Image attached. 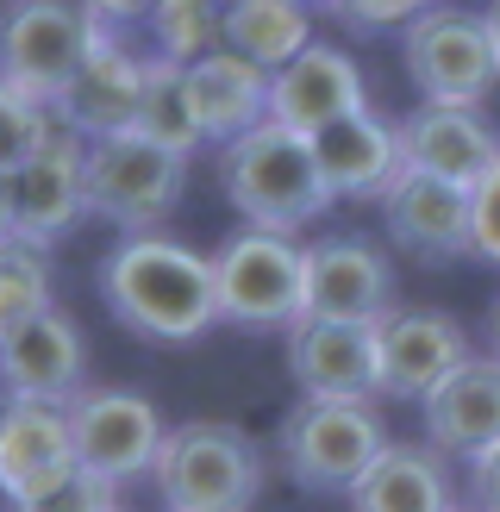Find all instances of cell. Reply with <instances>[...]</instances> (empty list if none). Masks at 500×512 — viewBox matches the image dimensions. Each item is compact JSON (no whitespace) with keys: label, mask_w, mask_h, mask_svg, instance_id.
Masks as SVG:
<instances>
[{"label":"cell","mask_w":500,"mask_h":512,"mask_svg":"<svg viewBox=\"0 0 500 512\" xmlns=\"http://www.w3.org/2000/svg\"><path fill=\"white\" fill-rule=\"evenodd\" d=\"M500 157V132L482 107H438V100H419V107L400 119V163L419 175H438V182L475 188Z\"/></svg>","instance_id":"2e32d148"},{"label":"cell","mask_w":500,"mask_h":512,"mask_svg":"<svg viewBox=\"0 0 500 512\" xmlns=\"http://www.w3.org/2000/svg\"><path fill=\"white\" fill-rule=\"evenodd\" d=\"M100 300L144 344H194L219 325L213 256L163 232H132L100 256Z\"/></svg>","instance_id":"6da1fadb"},{"label":"cell","mask_w":500,"mask_h":512,"mask_svg":"<svg viewBox=\"0 0 500 512\" xmlns=\"http://www.w3.org/2000/svg\"><path fill=\"white\" fill-rule=\"evenodd\" d=\"M50 300V250L25 244V238H0V344L19 325H32Z\"/></svg>","instance_id":"4316f807"},{"label":"cell","mask_w":500,"mask_h":512,"mask_svg":"<svg viewBox=\"0 0 500 512\" xmlns=\"http://www.w3.org/2000/svg\"><path fill=\"white\" fill-rule=\"evenodd\" d=\"M363 107H369L363 69H357V57H344L338 44L313 38L288 69L269 75V125H288V132H300V138H313L332 119L363 113Z\"/></svg>","instance_id":"9a60e30c"},{"label":"cell","mask_w":500,"mask_h":512,"mask_svg":"<svg viewBox=\"0 0 500 512\" xmlns=\"http://www.w3.org/2000/svg\"><path fill=\"white\" fill-rule=\"evenodd\" d=\"M450 512H475V506H450Z\"/></svg>","instance_id":"74e56055"},{"label":"cell","mask_w":500,"mask_h":512,"mask_svg":"<svg viewBox=\"0 0 500 512\" xmlns=\"http://www.w3.org/2000/svg\"><path fill=\"white\" fill-rule=\"evenodd\" d=\"M138 94H144V57L125 32H107V25H94V44L82 69H75V82L57 94V125H69L75 138H113V132H132L138 119Z\"/></svg>","instance_id":"7c38bea8"},{"label":"cell","mask_w":500,"mask_h":512,"mask_svg":"<svg viewBox=\"0 0 500 512\" xmlns=\"http://www.w3.org/2000/svg\"><path fill=\"white\" fill-rule=\"evenodd\" d=\"M82 7H88L94 25H107V32H125V25H144L157 0H82Z\"/></svg>","instance_id":"d6a6232c"},{"label":"cell","mask_w":500,"mask_h":512,"mask_svg":"<svg viewBox=\"0 0 500 512\" xmlns=\"http://www.w3.org/2000/svg\"><path fill=\"white\" fill-rule=\"evenodd\" d=\"M225 7H232V0H225Z\"/></svg>","instance_id":"ab89813d"},{"label":"cell","mask_w":500,"mask_h":512,"mask_svg":"<svg viewBox=\"0 0 500 512\" xmlns=\"http://www.w3.org/2000/svg\"><path fill=\"white\" fill-rule=\"evenodd\" d=\"M482 25H488V44H494V63H500V0L482 7Z\"/></svg>","instance_id":"e575fe53"},{"label":"cell","mask_w":500,"mask_h":512,"mask_svg":"<svg viewBox=\"0 0 500 512\" xmlns=\"http://www.w3.org/2000/svg\"><path fill=\"white\" fill-rule=\"evenodd\" d=\"M82 219H88V138H75L69 125H50V138L13 169V238L50 250Z\"/></svg>","instance_id":"30bf717a"},{"label":"cell","mask_w":500,"mask_h":512,"mask_svg":"<svg viewBox=\"0 0 500 512\" xmlns=\"http://www.w3.org/2000/svg\"><path fill=\"white\" fill-rule=\"evenodd\" d=\"M263 475V444L225 419L169 425L157 469H150L163 512H250L263 494Z\"/></svg>","instance_id":"3957f363"},{"label":"cell","mask_w":500,"mask_h":512,"mask_svg":"<svg viewBox=\"0 0 500 512\" xmlns=\"http://www.w3.org/2000/svg\"><path fill=\"white\" fill-rule=\"evenodd\" d=\"M475 356L469 331L438 306H388L375 319V363H382L388 400H425L444 375H457Z\"/></svg>","instance_id":"8fae6325"},{"label":"cell","mask_w":500,"mask_h":512,"mask_svg":"<svg viewBox=\"0 0 500 512\" xmlns=\"http://www.w3.org/2000/svg\"><path fill=\"white\" fill-rule=\"evenodd\" d=\"M132 132H144L150 144L175 150V157H194L207 132H200V107H194V82H188V63H169L150 50L144 57V94H138V119Z\"/></svg>","instance_id":"d4e9b609"},{"label":"cell","mask_w":500,"mask_h":512,"mask_svg":"<svg viewBox=\"0 0 500 512\" xmlns=\"http://www.w3.org/2000/svg\"><path fill=\"white\" fill-rule=\"evenodd\" d=\"M188 188V157L150 144L144 132H113L88 144V213L119 225V238L157 232L182 207Z\"/></svg>","instance_id":"8992f818"},{"label":"cell","mask_w":500,"mask_h":512,"mask_svg":"<svg viewBox=\"0 0 500 512\" xmlns=\"http://www.w3.org/2000/svg\"><path fill=\"white\" fill-rule=\"evenodd\" d=\"M94 44V19L82 0H7L0 13V88L32 107H57Z\"/></svg>","instance_id":"52a82bcc"},{"label":"cell","mask_w":500,"mask_h":512,"mask_svg":"<svg viewBox=\"0 0 500 512\" xmlns=\"http://www.w3.org/2000/svg\"><path fill=\"white\" fill-rule=\"evenodd\" d=\"M438 0H344L338 19L350 32H407L419 13H432Z\"/></svg>","instance_id":"f546056e"},{"label":"cell","mask_w":500,"mask_h":512,"mask_svg":"<svg viewBox=\"0 0 500 512\" xmlns=\"http://www.w3.org/2000/svg\"><path fill=\"white\" fill-rule=\"evenodd\" d=\"M169 438V425L157 413L150 394L132 388H82L69 400V444H75V463L94 469L100 481H138L157 469V450Z\"/></svg>","instance_id":"9c48e42d"},{"label":"cell","mask_w":500,"mask_h":512,"mask_svg":"<svg viewBox=\"0 0 500 512\" xmlns=\"http://www.w3.org/2000/svg\"><path fill=\"white\" fill-rule=\"evenodd\" d=\"M75 469V444H69V406L50 400H0V494L25 500L44 481H57Z\"/></svg>","instance_id":"44dd1931"},{"label":"cell","mask_w":500,"mask_h":512,"mask_svg":"<svg viewBox=\"0 0 500 512\" xmlns=\"http://www.w3.org/2000/svg\"><path fill=\"white\" fill-rule=\"evenodd\" d=\"M469 219H475V256L500 269V157L482 182L469 188Z\"/></svg>","instance_id":"4dcf8cb0"},{"label":"cell","mask_w":500,"mask_h":512,"mask_svg":"<svg viewBox=\"0 0 500 512\" xmlns=\"http://www.w3.org/2000/svg\"><path fill=\"white\" fill-rule=\"evenodd\" d=\"M388 450V431L369 400H294L275 425V463L307 494H350Z\"/></svg>","instance_id":"277c9868"},{"label":"cell","mask_w":500,"mask_h":512,"mask_svg":"<svg viewBox=\"0 0 500 512\" xmlns=\"http://www.w3.org/2000/svg\"><path fill=\"white\" fill-rule=\"evenodd\" d=\"M344 500L350 512H450L457 506L444 456L425 444H388Z\"/></svg>","instance_id":"603a6c76"},{"label":"cell","mask_w":500,"mask_h":512,"mask_svg":"<svg viewBox=\"0 0 500 512\" xmlns=\"http://www.w3.org/2000/svg\"><path fill=\"white\" fill-rule=\"evenodd\" d=\"M225 44L275 75L313 44V7L307 0H232L225 7Z\"/></svg>","instance_id":"cb8c5ba5"},{"label":"cell","mask_w":500,"mask_h":512,"mask_svg":"<svg viewBox=\"0 0 500 512\" xmlns=\"http://www.w3.org/2000/svg\"><path fill=\"white\" fill-rule=\"evenodd\" d=\"M419 406H425V444L438 456L475 463L482 450L500 444V356H469Z\"/></svg>","instance_id":"ffe728a7"},{"label":"cell","mask_w":500,"mask_h":512,"mask_svg":"<svg viewBox=\"0 0 500 512\" xmlns=\"http://www.w3.org/2000/svg\"><path fill=\"white\" fill-rule=\"evenodd\" d=\"M400 63H407L419 100H438V107H482L488 88L500 82L488 25L469 7L419 13L407 32H400Z\"/></svg>","instance_id":"ba28073f"},{"label":"cell","mask_w":500,"mask_h":512,"mask_svg":"<svg viewBox=\"0 0 500 512\" xmlns=\"http://www.w3.org/2000/svg\"><path fill=\"white\" fill-rule=\"evenodd\" d=\"M82 375H88V344H82V331H75V319L63 306H44L32 325H19L0 344V388L13 400L69 406L82 394Z\"/></svg>","instance_id":"ac0fdd59"},{"label":"cell","mask_w":500,"mask_h":512,"mask_svg":"<svg viewBox=\"0 0 500 512\" xmlns=\"http://www.w3.org/2000/svg\"><path fill=\"white\" fill-rule=\"evenodd\" d=\"M50 125H57V119H50V107H32L25 94L0 88V169L13 175V169L50 138Z\"/></svg>","instance_id":"f1b7e54d"},{"label":"cell","mask_w":500,"mask_h":512,"mask_svg":"<svg viewBox=\"0 0 500 512\" xmlns=\"http://www.w3.org/2000/svg\"><path fill=\"white\" fill-rule=\"evenodd\" d=\"M188 82H194L200 132H207V144H219V150L232 144V138H244L250 125L269 119V69L238 57L232 44H219L213 57L188 63Z\"/></svg>","instance_id":"7402d4cb"},{"label":"cell","mask_w":500,"mask_h":512,"mask_svg":"<svg viewBox=\"0 0 500 512\" xmlns=\"http://www.w3.org/2000/svg\"><path fill=\"white\" fill-rule=\"evenodd\" d=\"M388 306H394V269L369 238L307 244V319L375 325Z\"/></svg>","instance_id":"e0dca14e"},{"label":"cell","mask_w":500,"mask_h":512,"mask_svg":"<svg viewBox=\"0 0 500 512\" xmlns=\"http://www.w3.org/2000/svg\"><path fill=\"white\" fill-rule=\"evenodd\" d=\"M469 506L475 512H500V444L469 463Z\"/></svg>","instance_id":"1f68e13d"},{"label":"cell","mask_w":500,"mask_h":512,"mask_svg":"<svg viewBox=\"0 0 500 512\" xmlns=\"http://www.w3.org/2000/svg\"><path fill=\"white\" fill-rule=\"evenodd\" d=\"M219 194L232 200V213L250 232H282V238L325 219V207H332L313 138L288 132V125H269V119L219 150Z\"/></svg>","instance_id":"7a4b0ae2"},{"label":"cell","mask_w":500,"mask_h":512,"mask_svg":"<svg viewBox=\"0 0 500 512\" xmlns=\"http://www.w3.org/2000/svg\"><path fill=\"white\" fill-rule=\"evenodd\" d=\"M13 512H119V488L113 481H100L94 469H63L57 481H44L38 494L13 500Z\"/></svg>","instance_id":"83f0119b"},{"label":"cell","mask_w":500,"mask_h":512,"mask_svg":"<svg viewBox=\"0 0 500 512\" xmlns=\"http://www.w3.org/2000/svg\"><path fill=\"white\" fill-rule=\"evenodd\" d=\"M313 157L332 200H382L394 188L400 163V119H382L375 107L332 119L325 132H313Z\"/></svg>","instance_id":"d6986e66"},{"label":"cell","mask_w":500,"mask_h":512,"mask_svg":"<svg viewBox=\"0 0 500 512\" xmlns=\"http://www.w3.org/2000/svg\"><path fill=\"white\" fill-rule=\"evenodd\" d=\"M0 238H13V175L0 169Z\"/></svg>","instance_id":"836d02e7"},{"label":"cell","mask_w":500,"mask_h":512,"mask_svg":"<svg viewBox=\"0 0 500 512\" xmlns=\"http://www.w3.org/2000/svg\"><path fill=\"white\" fill-rule=\"evenodd\" d=\"M219 319L238 331H294L307 319V244L282 232H232L213 250Z\"/></svg>","instance_id":"5b68a950"},{"label":"cell","mask_w":500,"mask_h":512,"mask_svg":"<svg viewBox=\"0 0 500 512\" xmlns=\"http://www.w3.org/2000/svg\"><path fill=\"white\" fill-rule=\"evenodd\" d=\"M307 7H325V13H338V7H344V0H307Z\"/></svg>","instance_id":"8d00e7d4"},{"label":"cell","mask_w":500,"mask_h":512,"mask_svg":"<svg viewBox=\"0 0 500 512\" xmlns=\"http://www.w3.org/2000/svg\"><path fill=\"white\" fill-rule=\"evenodd\" d=\"M388 219V238L413 256V263H457L475 256V219H469V188L438 182V175L400 169L394 188L375 200Z\"/></svg>","instance_id":"4fadbf2b"},{"label":"cell","mask_w":500,"mask_h":512,"mask_svg":"<svg viewBox=\"0 0 500 512\" xmlns=\"http://www.w3.org/2000/svg\"><path fill=\"white\" fill-rule=\"evenodd\" d=\"M288 375H294L300 400H375L382 394L375 325L300 319L288 331Z\"/></svg>","instance_id":"5bb4252c"},{"label":"cell","mask_w":500,"mask_h":512,"mask_svg":"<svg viewBox=\"0 0 500 512\" xmlns=\"http://www.w3.org/2000/svg\"><path fill=\"white\" fill-rule=\"evenodd\" d=\"M482 338H488V356H500V294L488 306V325H482Z\"/></svg>","instance_id":"d590c367"},{"label":"cell","mask_w":500,"mask_h":512,"mask_svg":"<svg viewBox=\"0 0 500 512\" xmlns=\"http://www.w3.org/2000/svg\"><path fill=\"white\" fill-rule=\"evenodd\" d=\"M150 50L169 63H200L225 44V0H157L150 7Z\"/></svg>","instance_id":"484cf974"},{"label":"cell","mask_w":500,"mask_h":512,"mask_svg":"<svg viewBox=\"0 0 500 512\" xmlns=\"http://www.w3.org/2000/svg\"><path fill=\"white\" fill-rule=\"evenodd\" d=\"M119 512H132V506H119Z\"/></svg>","instance_id":"f35d334b"}]
</instances>
